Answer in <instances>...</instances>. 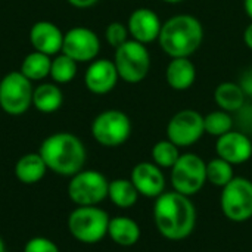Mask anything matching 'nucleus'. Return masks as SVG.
<instances>
[{
    "instance_id": "obj_16",
    "label": "nucleus",
    "mask_w": 252,
    "mask_h": 252,
    "mask_svg": "<svg viewBox=\"0 0 252 252\" xmlns=\"http://www.w3.org/2000/svg\"><path fill=\"white\" fill-rule=\"evenodd\" d=\"M161 27L162 22L159 16L149 7L134 9L127 21V28L131 38L143 44H149L158 40Z\"/></svg>"
},
{
    "instance_id": "obj_9",
    "label": "nucleus",
    "mask_w": 252,
    "mask_h": 252,
    "mask_svg": "<svg viewBox=\"0 0 252 252\" xmlns=\"http://www.w3.org/2000/svg\"><path fill=\"white\" fill-rule=\"evenodd\" d=\"M32 83L21 72L10 71L0 80V108L12 117L25 114L32 106Z\"/></svg>"
},
{
    "instance_id": "obj_23",
    "label": "nucleus",
    "mask_w": 252,
    "mask_h": 252,
    "mask_svg": "<svg viewBox=\"0 0 252 252\" xmlns=\"http://www.w3.org/2000/svg\"><path fill=\"white\" fill-rule=\"evenodd\" d=\"M139 196L140 195L130 179H114L109 182L108 198L115 207L128 210L137 204Z\"/></svg>"
},
{
    "instance_id": "obj_4",
    "label": "nucleus",
    "mask_w": 252,
    "mask_h": 252,
    "mask_svg": "<svg viewBox=\"0 0 252 252\" xmlns=\"http://www.w3.org/2000/svg\"><path fill=\"white\" fill-rule=\"evenodd\" d=\"M111 217L97 205L77 207L68 216V232L71 236L86 245L99 244L108 236V226Z\"/></svg>"
},
{
    "instance_id": "obj_36",
    "label": "nucleus",
    "mask_w": 252,
    "mask_h": 252,
    "mask_svg": "<svg viewBox=\"0 0 252 252\" xmlns=\"http://www.w3.org/2000/svg\"><path fill=\"white\" fill-rule=\"evenodd\" d=\"M0 252H6V247H4V242L1 238H0Z\"/></svg>"
},
{
    "instance_id": "obj_3",
    "label": "nucleus",
    "mask_w": 252,
    "mask_h": 252,
    "mask_svg": "<svg viewBox=\"0 0 252 252\" xmlns=\"http://www.w3.org/2000/svg\"><path fill=\"white\" fill-rule=\"evenodd\" d=\"M158 41L168 56L189 58L204 41V27L201 21L192 15H174L162 22Z\"/></svg>"
},
{
    "instance_id": "obj_31",
    "label": "nucleus",
    "mask_w": 252,
    "mask_h": 252,
    "mask_svg": "<svg viewBox=\"0 0 252 252\" xmlns=\"http://www.w3.org/2000/svg\"><path fill=\"white\" fill-rule=\"evenodd\" d=\"M242 89V92L245 93L247 97H252V68L245 69L242 74H241V78H239V83H238Z\"/></svg>"
},
{
    "instance_id": "obj_25",
    "label": "nucleus",
    "mask_w": 252,
    "mask_h": 252,
    "mask_svg": "<svg viewBox=\"0 0 252 252\" xmlns=\"http://www.w3.org/2000/svg\"><path fill=\"white\" fill-rule=\"evenodd\" d=\"M78 71V62H75L72 58H69L65 53H58L52 56V65H50V78L56 84H68L71 83Z\"/></svg>"
},
{
    "instance_id": "obj_27",
    "label": "nucleus",
    "mask_w": 252,
    "mask_h": 252,
    "mask_svg": "<svg viewBox=\"0 0 252 252\" xmlns=\"http://www.w3.org/2000/svg\"><path fill=\"white\" fill-rule=\"evenodd\" d=\"M180 148L176 146L173 142H170L168 139L165 140H159L152 146L151 151V157H152V162H155L159 168H168L171 170L173 165L177 162V159L180 158Z\"/></svg>"
},
{
    "instance_id": "obj_15",
    "label": "nucleus",
    "mask_w": 252,
    "mask_h": 252,
    "mask_svg": "<svg viewBox=\"0 0 252 252\" xmlns=\"http://www.w3.org/2000/svg\"><path fill=\"white\" fill-rule=\"evenodd\" d=\"M120 80L118 71L114 61L111 59H94L89 63L84 72V84L93 94H108L112 92Z\"/></svg>"
},
{
    "instance_id": "obj_1",
    "label": "nucleus",
    "mask_w": 252,
    "mask_h": 252,
    "mask_svg": "<svg viewBox=\"0 0 252 252\" xmlns=\"http://www.w3.org/2000/svg\"><path fill=\"white\" fill-rule=\"evenodd\" d=\"M152 217L158 233L171 242L188 239L196 227L195 204L176 190H165L155 199Z\"/></svg>"
},
{
    "instance_id": "obj_13",
    "label": "nucleus",
    "mask_w": 252,
    "mask_h": 252,
    "mask_svg": "<svg viewBox=\"0 0 252 252\" xmlns=\"http://www.w3.org/2000/svg\"><path fill=\"white\" fill-rule=\"evenodd\" d=\"M130 180L137 189L140 196L148 199H157L165 192V176L162 168H159L152 161H143L133 167L130 173Z\"/></svg>"
},
{
    "instance_id": "obj_30",
    "label": "nucleus",
    "mask_w": 252,
    "mask_h": 252,
    "mask_svg": "<svg viewBox=\"0 0 252 252\" xmlns=\"http://www.w3.org/2000/svg\"><path fill=\"white\" fill-rule=\"evenodd\" d=\"M24 252H61L58 245L47 239V238H43V236H35V238H31L25 247H24Z\"/></svg>"
},
{
    "instance_id": "obj_34",
    "label": "nucleus",
    "mask_w": 252,
    "mask_h": 252,
    "mask_svg": "<svg viewBox=\"0 0 252 252\" xmlns=\"http://www.w3.org/2000/svg\"><path fill=\"white\" fill-rule=\"evenodd\" d=\"M244 9L252 21V0H244Z\"/></svg>"
},
{
    "instance_id": "obj_21",
    "label": "nucleus",
    "mask_w": 252,
    "mask_h": 252,
    "mask_svg": "<svg viewBox=\"0 0 252 252\" xmlns=\"http://www.w3.org/2000/svg\"><path fill=\"white\" fill-rule=\"evenodd\" d=\"M47 167L38 152L22 155L15 164V176L24 185H35L46 176Z\"/></svg>"
},
{
    "instance_id": "obj_14",
    "label": "nucleus",
    "mask_w": 252,
    "mask_h": 252,
    "mask_svg": "<svg viewBox=\"0 0 252 252\" xmlns=\"http://www.w3.org/2000/svg\"><path fill=\"white\" fill-rule=\"evenodd\" d=\"M217 157L232 165H241L251 159L252 140L245 131L230 130L229 133L217 137L216 142Z\"/></svg>"
},
{
    "instance_id": "obj_24",
    "label": "nucleus",
    "mask_w": 252,
    "mask_h": 252,
    "mask_svg": "<svg viewBox=\"0 0 252 252\" xmlns=\"http://www.w3.org/2000/svg\"><path fill=\"white\" fill-rule=\"evenodd\" d=\"M50 65H52V56L44 55L41 52L32 50L28 53L21 63V72L31 81H44L50 75Z\"/></svg>"
},
{
    "instance_id": "obj_20",
    "label": "nucleus",
    "mask_w": 252,
    "mask_h": 252,
    "mask_svg": "<svg viewBox=\"0 0 252 252\" xmlns=\"http://www.w3.org/2000/svg\"><path fill=\"white\" fill-rule=\"evenodd\" d=\"M63 103V94L56 83L41 81L34 87L32 92V106L41 114H53Z\"/></svg>"
},
{
    "instance_id": "obj_11",
    "label": "nucleus",
    "mask_w": 252,
    "mask_h": 252,
    "mask_svg": "<svg viewBox=\"0 0 252 252\" xmlns=\"http://www.w3.org/2000/svg\"><path fill=\"white\" fill-rule=\"evenodd\" d=\"M204 115L195 109H182L167 124V139L179 148H189L204 136Z\"/></svg>"
},
{
    "instance_id": "obj_33",
    "label": "nucleus",
    "mask_w": 252,
    "mask_h": 252,
    "mask_svg": "<svg viewBox=\"0 0 252 252\" xmlns=\"http://www.w3.org/2000/svg\"><path fill=\"white\" fill-rule=\"evenodd\" d=\"M244 41H245L247 47L252 50V21L251 24L245 28V31H244Z\"/></svg>"
},
{
    "instance_id": "obj_12",
    "label": "nucleus",
    "mask_w": 252,
    "mask_h": 252,
    "mask_svg": "<svg viewBox=\"0 0 252 252\" xmlns=\"http://www.w3.org/2000/svg\"><path fill=\"white\" fill-rule=\"evenodd\" d=\"M100 52L99 35L87 27H72L63 32L62 53L68 55L78 63H86L97 59Z\"/></svg>"
},
{
    "instance_id": "obj_8",
    "label": "nucleus",
    "mask_w": 252,
    "mask_h": 252,
    "mask_svg": "<svg viewBox=\"0 0 252 252\" xmlns=\"http://www.w3.org/2000/svg\"><path fill=\"white\" fill-rule=\"evenodd\" d=\"M109 180L97 170H81L68 183V196L77 207H94L108 198Z\"/></svg>"
},
{
    "instance_id": "obj_35",
    "label": "nucleus",
    "mask_w": 252,
    "mask_h": 252,
    "mask_svg": "<svg viewBox=\"0 0 252 252\" xmlns=\"http://www.w3.org/2000/svg\"><path fill=\"white\" fill-rule=\"evenodd\" d=\"M164 3H170V4H177V3H182L183 0H162Z\"/></svg>"
},
{
    "instance_id": "obj_19",
    "label": "nucleus",
    "mask_w": 252,
    "mask_h": 252,
    "mask_svg": "<svg viewBox=\"0 0 252 252\" xmlns=\"http://www.w3.org/2000/svg\"><path fill=\"white\" fill-rule=\"evenodd\" d=\"M108 236L111 241L123 248L134 247L142 236V230L137 221L127 216H117L109 220Z\"/></svg>"
},
{
    "instance_id": "obj_28",
    "label": "nucleus",
    "mask_w": 252,
    "mask_h": 252,
    "mask_svg": "<svg viewBox=\"0 0 252 252\" xmlns=\"http://www.w3.org/2000/svg\"><path fill=\"white\" fill-rule=\"evenodd\" d=\"M235 118L230 115V112H226L223 109L213 111L204 117V128L205 133L214 137H220L230 130H233Z\"/></svg>"
},
{
    "instance_id": "obj_5",
    "label": "nucleus",
    "mask_w": 252,
    "mask_h": 252,
    "mask_svg": "<svg viewBox=\"0 0 252 252\" xmlns=\"http://www.w3.org/2000/svg\"><path fill=\"white\" fill-rule=\"evenodd\" d=\"M114 63L123 81L128 84H137L149 74L151 55L146 49V44L131 38L115 49Z\"/></svg>"
},
{
    "instance_id": "obj_17",
    "label": "nucleus",
    "mask_w": 252,
    "mask_h": 252,
    "mask_svg": "<svg viewBox=\"0 0 252 252\" xmlns=\"http://www.w3.org/2000/svg\"><path fill=\"white\" fill-rule=\"evenodd\" d=\"M30 43L34 50L49 56H55L62 52L63 32L50 21H38L30 28Z\"/></svg>"
},
{
    "instance_id": "obj_29",
    "label": "nucleus",
    "mask_w": 252,
    "mask_h": 252,
    "mask_svg": "<svg viewBox=\"0 0 252 252\" xmlns=\"http://www.w3.org/2000/svg\"><path fill=\"white\" fill-rule=\"evenodd\" d=\"M128 35L130 34H128L127 25H124L120 21H114V22L108 24V27L105 30V38H106L108 44L114 49L124 44L128 40Z\"/></svg>"
},
{
    "instance_id": "obj_22",
    "label": "nucleus",
    "mask_w": 252,
    "mask_h": 252,
    "mask_svg": "<svg viewBox=\"0 0 252 252\" xmlns=\"http://www.w3.org/2000/svg\"><path fill=\"white\" fill-rule=\"evenodd\" d=\"M214 102L217 106L226 112L235 114L247 103V96L241 86L233 81L220 83L214 90Z\"/></svg>"
},
{
    "instance_id": "obj_26",
    "label": "nucleus",
    "mask_w": 252,
    "mask_h": 252,
    "mask_svg": "<svg viewBox=\"0 0 252 252\" xmlns=\"http://www.w3.org/2000/svg\"><path fill=\"white\" fill-rule=\"evenodd\" d=\"M235 177L233 165L221 158H213L207 162V183L214 188L223 189Z\"/></svg>"
},
{
    "instance_id": "obj_2",
    "label": "nucleus",
    "mask_w": 252,
    "mask_h": 252,
    "mask_svg": "<svg viewBox=\"0 0 252 252\" xmlns=\"http://www.w3.org/2000/svg\"><path fill=\"white\" fill-rule=\"evenodd\" d=\"M47 170L63 177H72L84 170L87 151L80 137L68 131L47 136L38 149Z\"/></svg>"
},
{
    "instance_id": "obj_32",
    "label": "nucleus",
    "mask_w": 252,
    "mask_h": 252,
    "mask_svg": "<svg viewBox=\"0 0 252 252\" xmlns=\"http://www.w3.org/2000/svg\"><path fill=\"white\" fill-rule=\"evenodd\" d=\"M66 1L77 9H87V7L94 6L99 0H66Z\"/></svg>"
},
{
    "instance_id": "obj_10",
    "label": "nucleus",
    "mask_w": 252,
    "mask_h": 252,
    "mask_svg": "<svg viewBox=\"0 0 252 252\" xmlns=\"http://www.w3.org/2000/svg\"><path fill=\"white\" fill-rule=\"evenodd\" d=\"M131 134V121L120 109H106L97 114L92 123L93 139L105 148H118L124 145Z\"/></svg>"
},
{
    "instance_id": "obj_18",
    "label": "nucleus",
    "mask_w": 252,
    "mask_h": 252,
    "mask_svg": "<svg viewBox=\"0 0 252 252\" xmlns=\"http://www.w3.org/2000/svg\"><path fill=\"white\" fill-rule=\"evenodd\" d=\"M196 80V66L189 58H173L165 68L167 84L177 92L190 89Z\"/></svg>"
},
{
    "instance_id": "obj_7",
    "label": "nucleus",
    "mask_w": 252,
    "mask_h": 252,
    "mask_svg": "<svg viewBox=\"0 0 252 252\" xmlns=\"http://www.w3.org/2000/svg\"><path fill=\"white\" fill-rule=\"evenodd\" d=\"M223 216L233 223H245L252 219V180L233 177L220 193Z\"/></svg>"
},
{
    "instance_id": "obj_6",
    "label": "nucleus",
    "mask_w": 252,
    "mask_h": 252,
    "mask_svg": "<svg viewBox=\"0 0 252 252\" xmlns=\"http://www.w3.org/2000/svg\"><path fill=\"white\" fill-rule=\"evenodd\" d=\"M170 182L173 190L190 198L195 196L207 183V162L196 154H182L171 168Z\"/></svg>"
}]
</instances>
